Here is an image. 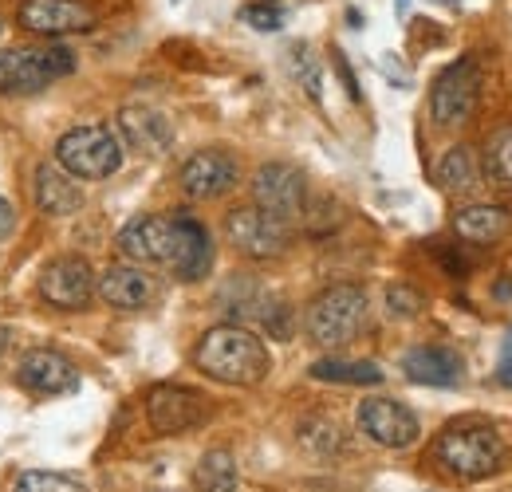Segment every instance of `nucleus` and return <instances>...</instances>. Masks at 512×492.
Here are the masks:
<instances>
[{
  "label": "nucleus",
  "instance_id": "nucleus-1",
  "mask_svg": "<svg viewBox=\"0 0 512 492\" xmlns=\"http://www.w3.org/2000/svg\"><path fill=\"white\" fill-rule=\"evenodd\" d=\"M119 248L130 260L162 268L178 280H201L213 268V241L193 217H138L119 233Z\"/></svg>",
  "mask_w": 512,
  "mask_h": 492
},
{
  "label": "nucleus",
  "instance_id": "nucleus-2",
  "mask_svg": "<svg viewBox=\"0 0 512 492\" xmlns=\"http://www.w3.org/2000/svg\"><path fill=\"white\" fill-rule=\"evenodd\" d=\"M193 367L209 374V378H217V382H229V386H256V382L268 378L272 355L260 343V335H253L249 327L221 323V327H209L197 339Z\"/></svg>",
  "mask_w": 512,
  "mask_h": 492
},
{
  "label": "nucleus",
  "instance_id": "nucleus-3",
  "mask_svg": "<svg viewBox=\"0 0 512 492\" xmlns=\"http://www.w3.org/2000/svg\"><path fill=\"white\" fill-rule=\"evenodd\" d=\"M434 457L461 481H489L505 469V441L489 422H457L438 437Z\"/></svg>",
  "mask_w": 512,
  "mask_h": 492
},
{
  "label": "nucleus",
  "instance_id": "nucleus-4",
  "mask_svg": "<svg viewBox=\"0 0 512 492\" xmlns=\"http://www.w3.org/2000/svg\"><path fill=\"white\" fill-rule=\"evenodd\" d=\"M367 311L371 300L359 284H335L308 304L304 327L316 347H347L367 331Z\"/></svg>",
  "mask_w": 512,
  "mask_h": 492
},
{
  "label": "nucleus",
  "instance_id": "nucleus-5",
  "mask_svg": "<svg viewBox=\"0 0 512 492\" xmlns=\"http://www.w3.org/2000/svg\"><path fill=\"white\" fill-rule=\"evenodd\" d=\"M75 71V56L60 44H20L0 52V95L24 99L40 95L56 79Z\"/></svg>",
  "mask_w": 512,
  "mask_h": 492
},
{
  "label": "nucleus",
  "instance_id": "nucleus-6",
  "mask_svg": "<svg viewBox=\"0 0 512 492\" xmlns=\"http://www.w3.org/2000/svg\"><path fill=\"white\" fill-rule=\"evenodd\" d=\"M56 162L79 182H103L119 174L123 146L107 126H75L56 142Z\"/></svg>",
  "mask_w": 512,
  "mask_h": 492
},
{
  "label": "nucleus",
  "instance_id": "nucleus-7",
  "mask_svg": "<svg viewBox=\"0 0 512 492\" xmlns=\"http://www.w3.org/2000/svg\"><path fill=\"white\" fill-rule=\"evenodd\" d=\"M477 99H481V67L477 60L461 56L457 63H449L446 71L434 79L430 87V115L438 126H465L469 115L477 111Z\"/></svg>",
  "mask_w": 512,
  "mask_h": 492
},
{
  "label": "nucleus",
  "instance_id": "nucleus-8",
  "mask_svg": "<svg viewBox=\"0 0 512 492\" xmlns=\"http://www.w3.org/2000/svg\"><path fill=\"white\" fill-rule=\"evenodd\" d=\"M213 414V402L201 394V390H190V386H154L146 394V422L150 430L162 433V437H174V433H190L197 426H205Z\"/></svg>",
  "mask_w": 512,
  "mask_h": 492
},
{
  "label": "nucleus",
  "instance_id": "nucleus-9",
  "mask_svg": "<svg viewBox=\"0 0 512 492\" xmlns=\"http://www.w3.org/2000/svg\"><path fill=\"white\" fill-rule=\"evenodd\" d=\"M225 233H229V241H233L237 252L256 256V260H272V256L288 252V245H292L288 221L272 217V213L260 209V205H241V209H233V213L225 217Z\"/></svg>",
  "mask_w": 512,
  "mask_h": 492
},
{
  "label": "nucleus",
  "instance_id": "nucleus-10",
  "mask_svg": "<svg viewBox=\"0 0 512 492\" xmlns=\"http://www.w3.org/2000/svg\"><path fill=\"white\" fill-rule=\"evenodd\" d=\"M253 201L260 209H268L272 217L280 221H300L304 209H308V178L296 170V166H284V162H268L260 166L253 178Z\"/></svg>",
  "mask_w": 512,
  "mask_h": 492
},
{
  "label": "nucleus",
  "instance_id": "nucleus-11",
  "mask_svg": "<svg viewBox=\"0 0 512 492\" xmlns=\"http://www.w3.org/2000/svg\"><path fill=\"white\" fill-rule=\"evenodd\" d=\"M16 20H20V28L48 36V40L71 36V32H91L99 24V16L87 0H24Z\"/></svg>",
  "mask_w": 512,
  "mask_h": 492
},
{
  "label": "nucleus",
  "instance_id": "nucleus-12",
  "mask_svg": "<svg viewBox=\"0 0 512 492\" xmlns=\"http://www.w3.org/2000/svg\"><path fill=\"white\" fill-rule=\"evenodd\" d=\"M16 382L36 398H60V394L79 390V370L71 367L67 355L52 347H32L16 363Z\"/></svg>",
  "mask_w": 512,
  "mask_h": 492
},
{
  "label": "nucleus",
  "instance_id": "nucleus-13",
  "mask_svg": "<svg viewBox=\"0 0 512 492\" xmlns=\"http://www.w3.org/2000/svg\"><path fill=\"white\" fill-rule=\"evenodd\" d=\"M40 296L60 311H79L91 304L95 296V276L91 264L79 256H56L44 272H40Z\"/></svg>",
  "mask_w": 512,
  "mask_h": 492
},
{
  "label": "nucleus",
  "instance_id": "nucleus-14",
  "mask_svg": "<svg viewBox=\"0 0 512 492\" xmlns=\"http://www.w3.org/2000/svg\"><path fill=\"white\" fill-rule=\"evenodd\" d=\"M359 430L383 449H406L418 441V418L394 398H367L359 406Z\"/></svg>",
  "mask_w": 512,
  "mask_h": 492
},
{
  "label": "nucleus",
  "instance_id": "nucleus-15",
  "mask_svg": "<svg viewBox=\"0 0 512 492\" xmlns=\"http://www.w3.org/2000/svg\"><path fill=\"white\" fill-rule=\"evenodd\" d=\"M241 178L237 162L225 154V150H197L190 162L182 166V189L197 197V201H209V197H221L229 193Z\"/></svg>",
  "mask_w": 512,
  "mask_h": 492
},
{
  "label": "nucleus",
  "instance_id": "nucleus-16",
  "mask_svg": "<svg viewBox=\"0 0 512 492\" xmlns=\"http://www.w3.org/2000/svg\"><path fill=\"white\" fill-rule=\"evenodd\" d=\"M95 292L123 311H142L158 300V280L150 272H142L138 264H111L103 272V280H95Z\"/></svg>",
  "mask_w": 512,
  "mask_h": 492
},
{
  "label": "nucleus",
  "instance_id": "nucleus-17",
  "mask_svg": "<svg viewBox=\"0 0 512 492\" xmlns=\"http://www.w3.org/2000/svg\"><path fill=\"white\" fill-rule=\"evenodd\" d=\"M119 130H123L130 150H138L146 158H162L174 146V126L158 107H142V103L123 107L119 111Z\"/></svg>",
  "mask_w": 512,
  "mask_h": 492
},
{
  "label": "nucleus",
  "instance_id": "nucleus-18",
  "mask_svg": "<svg viewBox=\"0 0 512 492\" xmlns=\"http://www.w3.org/2000/svg\"><path fill=\"white\" fill-rule=\"evenodd\" d=\"M402 374L418 386H457L461 374H465V363L453 347H434V343H422V347H410L402 355Z\"/></svg>",
  "mask_w": 512,
  "mask_h": 492
},
{
  "label": "nucleus",
  "instance_id": "nucleus-19",
  "mask_svg": "<svg viewBox=\"0 0 512 492\" xmlns=\"http://www.w3.org/2000/svg\"><path fill=\"white\" fill-rule=\"evenodd\" d=\"M32 197H36V209L48 213V217H71V213L83 209L79 178H71L60 162H40V166H36Z\"/></svg>",
  "mask_w": 512,
  "mask_h": 492
},
{
  "label": "nucleus",
  "instance_id": "nucleus-20",
  "mask_svg": "<svg viewBox=\"0 0 512 492\" xmlns=\"http://www.w3.org/2000/svg\"><path fill=\"white\" fill-rule=\"evenodd\" d=\"M509 225V209H501V205H469V209H461L453 217L457 237L469 241V245H497L509 233Z\"/></svg>",
  "mask_w": 512,
  "mask_h": 492
},
{
  "label": "nucleus",
  "instance_id": "nucleus-21",
  "mask_svg": "<svg viewBox=\"0 0 512 492\" xmlns=\"http://www.w3.org/2000/svg\"><path fill=\"white\" fill-rule=\"evenodd\" d=\"M438 185L449 193H473L481 185V158L473 146H453L438 162Z\"/></svg>",
  "mask_w": 512,
  "mask_h": 492
},
{
  "label": "nucleus",
  "instance_id": "nucleus-22",
  "mask_svg": "<svg viewBox=\"0 0 512 492\" xmlns=\"http://www.w3.org/2000/svg\"><path fill=\"white\" fill-rule=\"evenodd\" d=\"M197 492H237V461L229 449H209L193 469Z\"/></svg>",
  "mask_w": 512,
  "mask_h": 492
},
{
  "label": "nucleus",
  "instance_id": "nucleus-23",
  "mask_svg": "<svg viewBox=\"0 0 512 492\" xmlns=\"http://www.w3.org/2000/svg\"><path fill=\"white\" fill-rule=\"evenodd\" d=\"M312 378L335 382V386H379L383 370L375 363H363V359H320V363H312Z\"/></svg>",
  "mask_w": 512,
  "mask_h": 492
},
{
  "label": "nucleus",
  "instance_id": "nucleus-24",
  "mask_svg": "<svg viewBox=\"0 0 512 492\" xmlns=\"http://www.w3.org/2000/svg\"><path fill=\"white\" fill-rule=\"evenodd\" d=\"M485 174H489V182L505 185L512 189V126H501L493 138H489V146H485Z\"/></svg>",
  "mask_w": 512,
  "mask_h": 492
},
{
  "label": "nucleus",
  "instance_id": "nucleus-25",
  "mask_svg": "<svg viewBox=\"0 0 512 492\" xmlns=\"http://www.w3.org/2000/svg\"><path fill=\"white\" fill-rule=\"evenodd\" d=\"M300 441H304V449H312L316 457H331V453L343 449V430H339L335 422H327V418H312V422L300 426Z\"/></svg>",
  "mask_w": 512,
  "mask_h": 492
},
{
  "label": "nucleus",
  "instance_id": "nucleus-26",
  "mask_svg": "<svg viewBox=\"0 0 512 492\" xmlns=\"http://www.w3.org/2000/svg\"><path fill=\"white\" fill-rule=\"evenodd\" d=\"M12 492H87L75 477H67V473H44V469H28V473H20V481H16V489Z\"/></svg>",
  "mask_w": 512,
  "mask_h": 492
},
{
  "label": "nucleus",
  "instance_id": "nucleus-27",
  "mask_svg": "<svg viewBox=\"0 0 512 492\" xmlns=\"http://www.w3.org/2000/svg\"><path fill=\"white\" fill-rule=\"evenodd\" d=\"M386 308H390L394 319H414L418 311L426 308V300H422L410 284H390V288H386Z\"/></svg>",
  "mask_w": 512,
  "mask_h": 492
},
{
  "label": "nucleus",
  "instance_id": "nucleus-28",
  "mask_svg": "<svg viewBox=\"0 0 512 492\" xmlns=\"http://www.w3.org/2000/svg\"><path fill=\"white\" fill-rule=\"evenodd\" d=\"M241 20L253 24L256 32H280L284 28V12L276 4H253V8L241 12Z\"/></svg>",
  "mask_w": 512,
  "mask_h": 492
},
{
  "label": "nucleus",
  "instance_id": "nucleus-29",
  "mask_svg": "<svg viewBox=\"0 0 512 492\" xmlns=\"http://www.w3.org/2000/svg\"><path fill=\"white\" fill-rule=\"evenodd\" d=\"M497 382L512 390V327L505 331V343H501V359H497Z\"/></svg>",
  "mask_w": 512,
  "mask_h": 492
},
{
  "label": "nucleus",
  "instance_id": "nucleus-30",
  "mask_svg": "<svg viewBox=\"0 0 512 492\" xmlns=\"http://www.w3.org/2000/svg\"><path fill=\"white\" fill-rule=\"evenodd\" d=\"M12 225H16V209H12V205L0 197V241L12 233Z\"/></svg>",
  "mask_w": 512,
  "mask_h": 492
},
{
  "label": "nucleus",
  "instance_id": "nucleus-31",
  "mask_svg": "<svg viewBox=\"0 0 512 492\" xmlns=\"http://www.w3.org/2000/svg\"><path fill=\"white\" fill-rule=\"evenodd\" d=\"M154 492H166V489H154Z\"/></svg>",
  "mask_w": 512,
  "mask_h": 492
}]
</instances>
